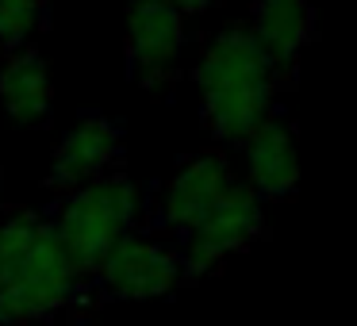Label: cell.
<instances>
[{
	"instance_id": "obj_1",
	"label": "cell",
	"mask_w": 357,
	"mask_h": 326,
	"mask_svg": "<svg viewBox=\"0 0 357 326\" xmlns=\"http://www.w3.org/2000/svg\"><path fill=\"white\" fill-rule=\"evenodd\" d=\"M196 88L211 139L227 146H246L250 134L273 116L277 73L250 27H223L204 42Z\"/></svg>"
},
{
	"instance_id": "obj_2",
	"label": "cell",
	"mask_w": 357,
	"mask_h": 326,
	"mask_svg": "<svg viewBox=\"0 0 357 326\" xmlns=\"http://www.w3.org/2000/svg\"><path fill=\"white\" fill-rule=\"evenodd\" d=\"M139 208V185L123 173H108V177L66 196L50 226H54V238L62 242L66 257L73 261V269L85 284H93V277L100 272L104 257L116 249V242L135 231Z\"/></svg>"
},
{
	"instance_id": "obj_3",
	"label": "cell",
	"mask_w": 357,
	"mask_h": 326,
	"mask_svg": "<svg viewBox=\"0 0 357 326\" xmlns=\"http://www.w3.org/2000/svg\"><path fill=\"white\" fill-rule=\"evenodd\" d=\"M93 284L77 277L73 261L66 257L62 242L54 238V226H47L27 261L16 269L8 284H0V326H31L73 311L85 303Z\"/></svg>"
},
{
	"instance_id": "obj_4",
	"label": "cell",
	"mask_w": 357,
	"mask_h": 326,
	"mask_svg": "<svg viewBox=\"0 0 357 326\" xmlns=\"http://www.w3.org/2000/svg\"><path fill=\"white\" fill-rule=\"evenodd\" d=\"M265 231L261 200L254 196V188L231 180L227 192L215 200V208L204 215V223L192 234L181 238V265H185V280H200L208 272L223 269V261H231L234 254L250 249Z\"/></svg>"
},
{
	"instance_id": "obj_5",
	"label": "cell",
	"mask_w": 357,
	"mask_h": 326,
	"mask_svg": "<svg viewBox=\"0 0 357 326\" xmlns=\"http://www.w3.org/2000/svg\"><path fill=\"white\" fill-rule=\"evenodd\" d=\"M185 280V265H181V249L169 242L154 238V234H123L108 257H104L100 272L93 277V288L100 300H162V295L177 292Z\"/></svg>"
},
{
	"instance_id": "obj_6",
	"label": "cell",
	"mask_w": 357,
	"mask_h": 326,
	"mask_svg": "<svg viewBox=\"0 0 357 326\" xmlns=\"http://www.w3.org/2000/svg\"><path fill=\"white\" fill-rule=\"evenodd\" d=\"M185 50V12L169 0H131L127 12V70L142 88H162Z\"/></svg>"
},
{
	"instance_id": "obj_7",
	"label": "cell",
	"mask_w": 357,
	"mask_h": 326,
	"mask_svg": "<svg viewBox=\"0 0 357 326\" xmlns=\"http://www.w3.org/2000/svg\"><path fill=\"white\" fill-rule=\"evenodd\" d=\"M119 157H123V131L104 116H85L58 142L54 157H50L47 185L50 192L73 196L77 188L108 177L119 165Z\"/></svg>"
},
{
	"instance_id": "obj_8",
	"label": "cell",
	"mask_w": 357,
	"mask_h": 326,
	"mask_svg": "<svg viewBox=\"0 0 357 326\" xmlns=\"http://www.w3.org/2000/svg\"><path fill=\"white\" fill-rule=\"evenodd\" d=\"M231 165H227L223 154H196L173 173V180L165 185L162 200H158V231L173 234V238H185L196 226L204 223L215 200L227 192L231 185Z\"/></svg>"
},
{
	"instance_id": "obj_9",
	"label": "cell",
	"mask_w": 357,
	"mask_h": 326,
	"mask_svg": "<svg viewBox=\"0 0 357 326\" xmlns=\"http://www.w3.org/2000/svg\"><path fill=\"white\" fill-rule=\"evenodd\" d=\"M311 31H315V4L311 0H254L250 35L269 58L277 85L292 81L296 62L311 42Z\"/></svg>"
},
{
	"instance_id": "obj_10",
	"label": "cell",
	"mask_w": 357,
	"mask_h": 326,
	"mask_svg": "<svg viewBox=\"0 0 357 326\" xmlns=\"http://www.w3.org/2000/svg\"><path fill=\"white\" fill-rule=\"evenodd\" d=\"M246 185L257 200H284L300 185V157L296 134L284 119L269 116L246 139Z\"/></svg>"
},
{
	"instance_id": "obj_11",
	"label": "cell",
	"mask_w": 357,
	"mask_h": 326,
	"mask_svg": "<svg viewBox=\"0 0 357 326\" xmlns=\"http://www.w3.org/2000/svg\"><path fill=\"white\" fill-rule=\"evenodd\" d=\"M0 104L12 123L47 127L54 108V85L50 70L35 50H16L0 62Z\"/></svg>"
},
{
	"instance_id": "obj_12",
	"label": "cell",
	"mask_w": 357,
	"mask_h": 326,
	"mask_svg": "<svg viewBox=\"0 0 357 326\" xmlns=\"http://www.w3.org/2000/svg\"><path fill=\"white\" fill-rule=\"evenodd\" d=\"M47 226L50 219L43 211H16L0 223V284H8L16 277V269L27 261V254L47 234Z\"/></svg>"
},
{
	"instance_id": "obj_13",
	"label": "cell",
	"mask_w": 357,
	"mask_h": 326,
	"mask_svg": "<svg viewBox=\"0 0 357 326\" xmlns=\"http://www.w3.org/2000/svg\"><path fill=\"white\" fill-rule=\"evenodd\" d=\"M47 24V0H0V54L27 50Z\"/></svg>"
},
{
	"instance_id": "obj_14",
	"label": "cell",
	"mask_w": 357,
	"mask_h": 326,
	"mask_svg": "<svg viewBox=\"0 0 357 326\" xmlns=\"http://www.w3.org/2000/svg\"><path fill=\"white\" fill-rule=\"evenodd\" d=\"M173 8H181V12H204L208 4H215V0H169Z\"/></svg>"
}]
</instances>
